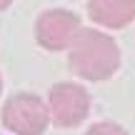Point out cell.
<instances>
[{"mask_svg": "<svg viewBox=\"0 0 135 135\" xmlns=\"http://www.w3.org/2000/svg\"><path fill=\"white\" fill-rule=\"evenodd\" d=\"M88 15L103 28H125L135 18V0H88Z\"/></svg>", "mask_w": 135, "mask_h": 135, "instance_id": "5", "label": "cell"}, {"mask_svg": "<svg viewBox=\"0 0 135 135\" xmlns=\"http://www.w3.org/2000/svg\"><path fill=\"white\" fill-rule=\"evenodd\" d=\"M50 115L60 128H73L90 113V95L75 83H58L50 90Z\"/></svg>", "mask_w": 135, "mask_h": 135, "instance_id": "4", "label": "cell"}, {"mask_svg": "<svg viewBox=\"0 0 135 135\" xmlns=\"http://www.w3.org/2000/svg\"><path fill=\"white\" fill-rule=\"evenodd\" d=\"M48 120H50V110L43 105L38 95H30V93L13 95L3 108L5 128L18 135H40L48 128Z\"/></svg>", "mask_w": 135, "mask_h": 135, "instance_id": "2", "label": "cell"}, {"mask_svg": "<svg viewBox=\"0 0 135 135\" xmlns=\"http://www.w3.org/2000/svg\"><path fill=\"white\" fill-rule=\"evenodd\" d=\"M10 3H13V0H0V13H3L5 8H10Z\"/></svg>", "mask_w": 135, "mask_h": 135, "instance_id": "7", "label": "cell"}, {"mask_svg": "<svg viewBox=\"0 0 135 135\" xmlns=\"http://www.w3.org/2000/svg\"><path fill=\"white\" fill-rule=\"evenodd\" d=\"M0 90H3V78H0Z\"/></svg>", "mask_w": 135, "mask_h": 135, "instance_id": "8", "label": "cell"}, {"mask_svg": "<svg viewBox=\"0 0 135 135\" xmlns=\"http://www.w3.org/2000/svg\"><path fill=\"white\" fill-rule=\"evenodd\" d=\"M85 135H128V133L115 123H95Z\"/></svg>", "mask_w": 135, "mask_h": 135, "instance_id": "6", "label": "cell"}, {"mask_svg": "<svg viewBox=\"0 0 135 135\" xmlns=\"http://www.w3.org/2000/svg\"><path fill=\"white\" fill-rule=\"evenodd\" d=\"M80 30V18L65 8H53L45 10L35 20V40L45 50H63L70 48L73 38Z\"/></svg>", "mask_w": 135, "mask_h": 135, "instance_id": "3", "label": "cell"}, {"mask_svg": "<svg viewBox=\"0 0 135 135\" xmlns=\"http://www.w3.org/2000/svg\"><path fill=\"white\" fill-rule=\"evenodd\" d=\"M70 68L85 80H108L120 68V50L110 35L100 30H78L70 43Z\"/></svg>", "mask_w": 135, "mask_h": 135, "instance_id": "1", "label": "cell"}]
</instances>
